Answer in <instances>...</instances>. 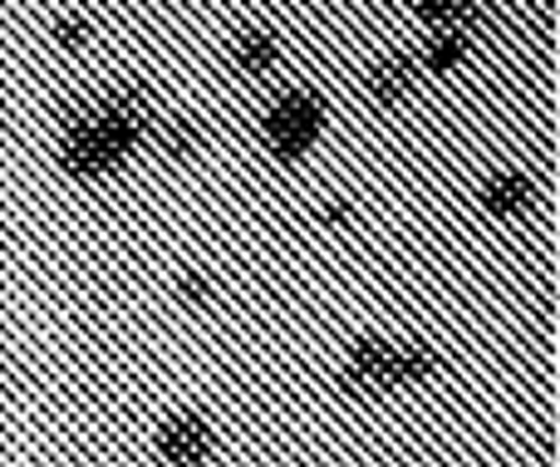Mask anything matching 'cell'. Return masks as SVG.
<instances>
[{
  "label": "cell",
  "instance_id": "cell-1",
  "mask_svg": "<svg viewBox=\"0 0 560 467\" xmlns=\"http://www.w3.org/2000/svg\"><path fill=\"white\" fill-rule=\"evenodd\" d=\"M133 148L138 143L114 124V118L98 114L94 98L69 104L65 118H59V167L74 173V177H84V183L108 177L114 167H124V157L133 153Z\"/></svg>",
  "mask_w": 560,
  "mask_h": 467
},
{
  "label": "cell",
  "instance_id": "cell-2",
  "mask_svg": "<svg viewBox=\"0 0 560 467\" xmlns=\"http://www.w3.org/2000/svg\"><path fill=\"white\" fill-rule=\"evenodd\" d=\"M319 128H325V98L315 89H290V94H280L271 104L261 133L280 163H295V157H305L315 148Z\"/></svg>",
  "mask_w": 560,
  "mask_h": 467
},
{
  "label": "cell",
  "instance_id": "cell-3",
  "mask_svg": "<svg viewBox=\"0 0 560 467\" xmlns=\"http://www.w3.org/2000/svg\"><path fill=\"white\" fill-rule=\"evenodd\" d=\"M98 114L114 118L118 128H124L133 143H143V138L158 133V124H163V114H158V98L153 89L143 84V79H114L108 89H98L94 94Z\"/></svg>",
  "mask_w": 560,
  "mask_h": 467
},
{
  "label": "cell",
  "instance_id": "cell-4",
  "mask_svg": "<svg viewBox=\"0 0 560 467\" xmlns=\"http://www.w3.org/2000/svg\"><path fill=\"white\" fill-rule=\"evenodd\" d=\"M339 384H345L349 394H359V399H378V394L398 389V380H394V340H384V335H364V340H354L349 345V360H345Z\"/></svg>",
  "mask_w": 560,
  "mask_h": 467
},
{
  "label": "cell",
  "instance_id": "cell-5",
  "mask_svg": "<svg viewBox=\"0 0 560 467\" xmlns=\"http://www.w3.org/2000/svg\"><path fill=\"white\" fill-rule=\"evenodd\" d=\"M153 448L167 467H202L217 453V433L202 413H173V419L158 423Z\"/></svg>",
  "mask_w": 560,
  "mask_h": 467
},
{
  "label": "cell",
  "instance_id": "cell-6",
  "mask_svg": "<svg viewBox=\"0 0 560 467\" xmlns=\"http://www.w3.org/2000/svg\"><path fill=\"white\" fill-rule=\"evenodd\" d=\"M413 89H418V59H408V55H388L369 69V94H374V104L394 108V104H404Z\"/></svg>",
  "mask_w": 560,
  "mask_h": 467
},
{
  "label": "cell",
  "instance_id": "cell-7",
  "mask_svg": "<svg viewBox=\"0 0 560 467\" xmlns=\"http://www.w3.org/2000/svg\"><path fill=\"white\" fill-rule=\"evenodd\" d=\"M536 202V187H532V177L526 173H497V177H487V187H482V207L492 217H522L526 207Z\"/></svg>",
  "mask_w": 560,
  "mask_h": 467
},
{
  "label": "cell",
  "instance_id": "cell-8",
  "mask_svg": "<svg viewBox=\"0 0 560 467\" xmlns=\"http://www.w3.org/2000/svg\"><path fill=\"white\" fill-rule=\"evenodd\" d=\"M232 59L242 74H271V69L280 65V45L276 35H266V30H242V35L232 39Z\"/></svg>",
  "mask_w": 560,
  "mask_h": 467
},
{
  "label": "cell",
  "instance_id": "cell-9",
  "mask_svg": "<svg viewBox=\"0 0 560 467\" xmlns=\"http://www.w3.org/2000/svg\"><path fill=\"white\" fill-rule=\"evenodd\" d=\"M413 10L428 20L433 30H447V35H467L482 15V0H413Z\"/></svg>",
  "mask_w": 560,
  "mask_h": 467
},
{
  "label": "cell",
  "instance_id": "cell-10",
  "mask_svg": "<svg viewBox=\"0 0 560 467\" xmlns=\"http://www.w3.org/2000/svg\"><path fill=\"white\" fill-rule=\"evenodd\" d=\"M438 350L423 340H408V345H394V380L398 389H413V384H428L438 374Z\"/></svg>",
  "mask_w": 560,
  "mask_h": 467
},
{
  "label": "cell",
  "instance_id": "cell-11",
  "mask_svg": "<svg viewBox=\"0 0 560 467\" xmlns=\"http://www.w3.org/2000/svg\"><path fill=\"white\" fill-rule=\"evenodd\" d=\"M158 138H163V148L173 157H192L197 148H202V128H197L192 118H183V114H163V124H158Z\"/></svg>",
  "mask_w": 560,
  "mask_h": 467
},
{
  "label": "cell",
  "instance_id": "cell-12",
  "mask_svg": "<svg viewBox=\"0 0 560 467\" xmlns=\"http://www.w3.org/2000/svg\"><path fill=\"white\" fill-rule=\"evenodd\" d=\"M463 55H467V35H447V30H438V35L428 39V69H433V74H447Z\"/></svg>",
  "mask_w": 560,
  "mask_h": 467
},
{
  "label": "cell",
  "instance_id": "cell-13",
  "mask_svg": "<svg viewBox=\"0 0 560 467\" xmlns=\"http://www.w3.org/2000/svg\"><path fill=\"white\" fill-rule=\"evenodd\" d=\"M55 39L65 49H79L89 39V20L84 15H65V20H55Z\"/></svg>",
  "mask_w": 560,
  "mask_h": 467
},
{
  "label": "cell",
  "instance_id": "cell-14",
  "mask_svg": "<svg viewBox=\"0 0 560 467\" xmlns=\"http://www.w3.org/2000/svg\"><path fill=\"white\" fill-rule=\"evenodd\" d=\"M183 295H192V301H207V281H202V276H183Z\"/></svg>",
  "mask_w": 560,
  "mask_h": 467
},
{
  "label": "cell",
  "instance_id": "cell-15",
  "mask_svg": "<svg viewBox=\"0 0 560 467\" xmlns=\"http://www.w3.org/2000/svg\"><path fill=\"white\" fill-rule=\"evenodd\" d=\"M0 118H5V89H0Z\"/></svg>",
  "mask_w": 560,
  "mask_h": 467
}]
</instances>
